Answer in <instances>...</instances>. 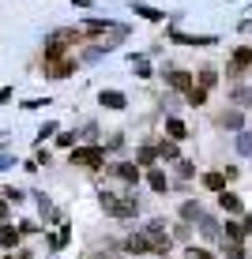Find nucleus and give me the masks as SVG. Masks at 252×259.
I'll list each match as a JSON object with an SVG mask.
<instances>
[{
	"label": "nucleus",
	"mask_w": 252,
	"mask_h": 259,
	"mask_svg": "<svg viewBox=\"0 0 252 259\" xmlns=\"http://www.w3.org/2000/svg\"><path fill=\"white\" fill-rule=\"evenodd\" d=\"M139 162H143V165H151V162H155V150L143 147V150H139Z\"/></svg>",
	"instance_id": "nucleus-17"
},
{
	"label": "nucleus",
	"mask_w": 252,
	"mask_h": 259,
	"mask_svg": "<svg viewBox=\"0 0 252 259\" xmlns=\"http://www.w3.org/2000/svg\"><path fill=\"white\" fill-rule=\"evenodd\" d=\"M158 154H162V158H169V162H177V147H173V143H162Z\"/></svg>",
	"instance_id": "nucleus-14"
},
{
	"label": "nucleus",
	"mask_w": 252,
	"mask_h": 259,
	"mask_svg": "<svg viewBox=\"0 0 252 259\" xmlns=\"http://www.w3.org/2000/svg\"><path fill=\"white\" fill-rule=\"evenodd\" d=\"M185 259H211V252H203V248H188Z\"/></svg>",
	"instance_id": "nucleus-16"
},
{
	"label": "nucleus",
	"mask_w": 252,
	"mask_h": 259,
	"mask_svg": "<svg viewBox=\"0 0 252 259\" xmlns=\"http://www.w3.org/2000/svg\"><path fill=\"white\" fill-rule=\"evenodd\" d=\"M124 248H128L132 255H143V252H155V244H151V237H147V233H136V237H128V244H124Z\"/></svg>",
	"instance_id": "nucleus-3"
},
{
	"label": "nucleus",
	"mask_w": 252,
	"mask_h": 259,
	"mask_svg": "<svg viewBox=\"0 0 252 259\" xmlns=\"http://www.w3.org/2000/svg\"><path fill=\"white\" fill-rule=\"evenodd\" d=\"M0 244H4V248H12V244H19V229H12V226H4V229H0Z\"/></svg>",
	"instance_id": "nucleus-8"
},
{
	"label": "nucleus",
	"mask_w": 252,
	"mask_h": 259,
	"mask_svg": "<svg viewBox=\"0 0 252 259\" xmlns=\"http://www.w3.org/2000/svg\"><path fill=\"white\" fill-rule=\"evenodd\" d=\"M151 188L166 195V173H158V169H155V173H151Z\"/></svg>",
	"instance_id": "nucleus-13"
},
{
	"label": "nucleus",
	"mask_w": 252,
	"mask_h": 259,
	"mask_svg": "<svg viewBox=\"0 0 252 259\" xmlns=\"http://www.w3.org/2000/svg\"><path fill=\"white\" fill-rule=\"evenodd\" d=\"M117 177H121V181H124V184H136V181H139V169H136V165H128V162H124V165H117Z\"/></svg>",
	"instance_id": "nucleus-6"
},
{
	"label": "nucleus",
	"mask_w": 252,
	"mask_h": 259,
	"mask_svg": "<svg viewBox=\"0 0 252 259\" xmlns=\"http://www.w3.org/2000/svg\"><path fill=\"white\" fill-rule=\"evenodd\" d=\"M71 162H79V165H102L105 162V150L102 147H79V150H71Z\"/></svg>",
	"instance_id": "nucleus-1"
},
{
	"label": "nucleus",
	"mask_w": 252,
	"mask_h": 259,
	"mask_svg": "<svg viewBox=\"0 0 252 259\" xmlns=\"http://www.w3.org/2000/svg\"><path fill=\"white\" fill-rule=\"evenodd\" d=\"M71 71H76V64H71V60H57V64H49L46 75H53V79H64V75H71Z\"/></svg>",
	"instance_id": "nucleus-4"
},
{
	"label": "nucleus",
	"mask_w": 252,
	"mask_h": 259,
	"mask_svg": "<svg viewBox=\"0 0 252 259\" xmlns=\"http://www.w3.org/2000/svg\"><path fill=\"white\" fill-rule=\"evenodd\" d=\"M166 132H169V136H173V139H185V136H188L181 120H166Z\"/></svg>",
	"instance_id": "nucleus-10"
},
{
	"label": "nucleus",
	"mask_w": 252,
	"mask_h": 259,
	"mask_svg": "<svg viewBox=\"0 0 252 259\" xmlns=\"http://www.w3.org/2000/svg\"><path fill=\"white\" fill-rule=\"evenodd\" d=\"M102 105H110V109H124V94L105 91V94H102Z\"/></svg>",
	"instance_id": "nucleus-7"
},
{
	"label": "nucleus",
	"mask_w": 252,
	"mask_h": 259,
	"mask_svg": "<svg viewBox=\"0 0 252 259\" xmlns=\"http://www.w3.org/2000/svg\"><path fill=\"white\" fill-rule=\"evenodd\" d=\"M64 34H57V38H49V46H46V64H57L60 57H64Z\"/></svg>",
	"instance_id": "nucleus-2"
},
{
	"label": "nucleus",
	"mask_w": 252,
	"mask_h": 259,
	"mask_svg": "<svg viewBox=\"0 0 252 259\" xmlns=\"http://www.w3.org/2000/svg\"><path fill=\"white\" fill-rule=\"evenodd\" d=\"M207 102V91L203 87H192V91H188V105H203Z\"/></svg>",
	"instance_id": "nucleus-12"
},
{
	"label": "nucleus",
	"mask_w": 252,
	"mask_h": 259,
	"mask_svg": "<svg viewBox=\"0 0 252 259\" xmlns=\"http://www.w3.org/2000/svg\"><path fill=\"white\" fill-rule=\"evenodd\" d=\"M0 222H8V203L0 199Z\"/></svg>",
	"instance_id": "nucleus-19"
},
{
	"label": "nucleus",
	"mask_w": 252,
	"mask_h": 259,
	"mask_svg": "<svg viewBox=\"0 0 252 259\" xmlns=\"http://www.w3.org/2000/svg\"><path fill=\"white\" fill-rule=\"evenodd\" d=\"M200 87L207 91V87H214V68H203V75H200Z\"/></svg>",
	"instance_id": "nucleus-15"
},
{
	"label": "nucleus",
	"mask_w": 252,
	"mask_h": 259,
	"mask_svg": "<svg viewBox=\"0 0 252 259\" xmlns=\"http://www.w3.org/2000/svg\"><path fill=\"white\" fill-rule=\"evenodd\" d=\"M169 83H173L177 91H192V75H188V71H169Z\"/></svg>",
	"instance_id": "nucleus-5"
},
{
	"label": "nucleus",
	"mask_w": 252,
	"mask_h": 259,
	"mask_svg": "<svg viewBox=\"0 0 252 259\" xmlns=\"http://www.w3.org/2000/svg\"><path fill=\"white\" fill-rule=\"evenodd\" d=\"M219 203H222V210H241V199H237V195H226V192H222Z\"/></svg>",
	"instance_id": "nucleus-11"
},
{
	"label": "nucleus",
	"mask_w": 252,
	"mask_h": 259,
	"mask_svg": "<svg viewBox=\"0 0 252 259\" xmlns=\"http://www.w3.org/2000/svg\"><path fill=\"white\" fill-rule=\"evenodd\" d=\"M203 184H207V188H211V192H222V184H226V177H222V173H207V177H203Z\"/></svg>",
	"instance_id": "nucleus-9"
},
{
	"label": "nucleus",
	"mask_w": 252,
	"mask_h": 259,
	"mask_svg": "<svg viewBox=\"0 0 252 259\" xmlns=\"http://www.w3.org/2000/svg\"><path fill=\"white\" fill-rule=\"evenodd\" d=\"M245 233H252V214H248V218H245Z\"/></svg>",
	"instance_id": "nucleus-20"
},
{
	"label": "nucleus",
	"mask_w": 252,
	"mask_h": 259,
	"mask_svg": "<svg viewBox=\"0 0 252 259\" xmlns=\"http://www.w3.org/2000/svg\"><path fill=\"white\" fill-rule=\"evenodd\" d=\"M181 214H185V218H196V214H200V207H196V203H185Z\"/></svg>",
	"instance_id": "nucleus-18"
}]
</instances>
